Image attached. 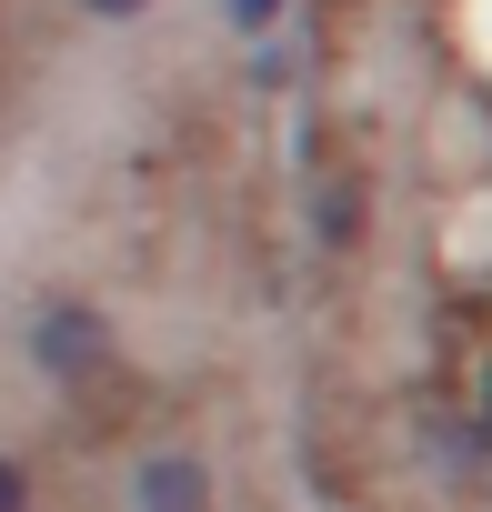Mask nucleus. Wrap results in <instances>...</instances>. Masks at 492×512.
<instances>
[{
    "label": "nucleus",
    "instance_id": "1",
    "mask_svg": "<svg viewBox=\"0 0 492 512\" xmlns=\"http://www.w3.org/2000/svg\"><path fill=\"white\" fill-rule=\"evenodd\" d=\"M141 502H151V512H211L201 462H151V472H141Z\"/></svg>",
    "mask_w": 492,
    "mask_h": 512
},
{
    "label": "nucleus",
    "instance_id": "2",
    "mask_svg": "<svg viewBox=\"0 0 492 512\" xmlns=\"http://www.w3.org/2000/svg\"><path fill=\"white\" fill-rule=\"evenodd\" d=\"M41 362H51V372H81V362H101V332H91L81 312H51V332H41Z\"/></svg>",
    "mask_w": 492,
    "mask_h": 512
},
{
    "label": "nucleus",
    "instance_id": "3",
    "mask_svg": "<svg viewBox=\"0 0 492 512\" xmlns=\"http://www.w3.org/2000/svg\"><path fill=\"white\" fill-rule=\"evenodd\" d=\"M0 512H21V472L11 462H0Z\"/></svg>",
    "mask_w": 492,
    "mask_h": 512
},
{
    "label": "nucleus",
    "instance_id": "4",
    "mask_svg": "<svg viewBox=\"0 0 492 512\" xmlns=\"http://www.w3.org/2000/svg\"><path fill=\"white\" fill-rule=\"evenodd\" d=\"M231 11H241V21H272V11H282V0H231Z\"/></svg>",
    "mask_w": 492,
    "mask_h": 512
},
{
    "label": "nucleus",
    "instance_id": "5",
    "mask_svg": "<svg viewBox=\"0 0 492 512\" xmlns=\"http://www.w3.org/2000/svg\"><path fill=\"white\" fill-rule=\"evenodd\" d=\"M101 11H131V0H101Z\"/></svg>",
    "mask_w": 492,
    "mask_h": 512
}]
</instances>
